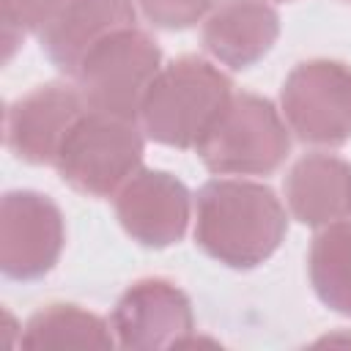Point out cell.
Segmentation results:
<instances>
[{
    "label": "cell",
    "mask_w": 351,
    "mask_h": 351,
    "mask_svg": "<svg viewBox=\"0 0 351 351\" xmlns=\"http://www.w3.org/2000/svg\"><path fill=\"white\" fill-rule=\"evenodd\" d=\"M288 233V214L269 184L211 178L195 195V244L228 269H255Z\"/></svg>",
    "instance_id": "obj_1"
},
{
    "label": "cell",
    "mask_w": 351,
    "mask_h": 351,
    "mask_svg": "<svg viewBox=\"0 0 351 351\" xmlns=\"http://www.w3.org/2000/svg\"><path fill=\"white\" fill-rule=\"evenodd\" d=\"M233 96L230 77L200 55H178L159 69L140 104L148 140L170 148H195Z\"/></svg>",
    "instance_id": "obj_2"
},
{
    "label": "cell",
    "mask_w": 351,
    "mask_h": 351,
    "mask_svg": "<svg viewBox=\"0 0 351 351\" xmlns=\"http://www.w3.org/2000/svg\"><path fill=\"white\" fill-rule=\"evenodd\" d=\"M145 132L140 121L85 110L52 162L60 181L85 197H115L140 170Z\"/></svg>",
    "instance_id": "obj_3"
},
{
    "label": "cell",
    "mask_w": 351,
    "mask_h": 351,
    "mask_svg": "<svg viewBox=\"0 0 351 351\" xmlns=\"http://www.w3.org/2000/svg\"><path fill=\"white\" fill-rule=\"evenodd\" d=\"M195 151L214 176H269L291 154V129L266 96L241 90L230 96Z\"/></svg>",
    "instance_id": "obj_4"
},
{
    "label": "cell",
    "mask_w": 351,
    "mask_h": 351,
    "mask_svg": "<svg viewBox=\"0 0 351 351\" xmlns=\"http://www.w3.org/2000/svg\"><path fill=\"white\" fill-rule=\"evenodd\" d=\"M162 69L159 44L137 25L121 27L101 38L80 63L74 82L88 110L140 118V104Z\"/></svg>",
    "instance_id": "obj_5"
},
{
    "label": "cell",
    "mask_w": 351,
    "mask_h": 351,
    "mask_svg": "<svg viewBox=\"0 0 351 351\" xmlns=\"http://www.w3.org/2000/svg\"><path fill=\"white\" fill-rule=\"evenodd\" d=\"M280 112L307 145L335 148L351 140V66L332 58L296 63L280 88Z\"/></svg>",
    "instance_id": "obj_6"
},
{
    "label": "cell",
    "mask_w": 351,
    "mask_h": 351,
    "mask_svg": "<svg viewBox=\"0 0 351 351\" xmlns=\"http://www.w3.org/2000/svg\"><path fill=\"white\" fill-rule=\"evenodd\" d=\"M66 244L63 211L49 195L11 189L0 203V269L8 280L30 282L55 269Z\"/></svg>",
    "instance_id": "obj_7"
},
{
    "label": "cell",
    "mask_w": 351,
    "mask_h": 351,
    "mask_svg": "<svg viewBox=\"0 0 351 351\" xmlns=\"http://www.w3.org/2000/svg\"><path fill=\"white\" fill-rule=\"evenodd\" d=\"M110 326L121 348H181L195 335L192 302L173 280L143 277L118 296Z\"/></svg>",
    "instance_id": "obj_8"
},
{
    "label": "cell",
    "mask_w": 351,
    "mask_h": 351,
    "mask_svg": "<svg viewBox=\"0 0 351 351\" xmlns=\"http://www.w3.org/2000/svg\"><path fill=\"white\" fill-rule=\"evenodd\" d=\"M115 217L132 241L165 250L184 239L192 219V195L173 173L140 167L115 192Z\"/></svg>",
    "instance_id": "obj_9"
},
{
    "label": "cell",
    "mask_w": 351,
    "mask_h": 351,
    "mask_svg": "<svg viewBox=\"0 0 351 351\" xmlns=\"http://www.w3.org/2000/svg\"><path fill=\"white\" fill-rule=\"evenodd\" d=\"M88 110L77 82H44L5 110V148L27 165H52L71 123Z\"/></svg>",
    "instance_id": "obj_10"
},
{
    "label": "cell",
    "mask_w": 351,
    "mask_h": 351,
    "mask_svg": "<svg viewBox=\"0 0 351 351\" xmlns=\"http://www.w3.org/2000/svg\"><path fill=\"white\" fill-rule=\"evenodd\" d=\"M132 25H137L134 0H60L36 36L47 60L60 74L74 77L101 38Z\"/></svg>",
    "instance_id": "obj_11"
},
{
    "label": "cell",
    "mask_w": 351,
    "mask_h": 351,
    "mask_svg": "<svg viewBox=\"0 0 351 351\" xmlns=\"http://www.w3.org/2000/svg\"><path fill=\"white\" fill-rule=\"evenodd\" d=\"M280 36V14L263 0H222L203 19V49L230 71L263 60Z\"/></svg>",
    "instance_id": "obj_12"
},
{
    "label": "cell",
    "mask_w": 351,
    "mask_h": 351,
    "mask_svg": "<svg viewBox=\"0 0 351 351\" xmlns=\"http://www.w3.org/2000/svg\"><path fill=\"white\" fill-rule=\"evenodd\" d=\"M291 217L307 228L351 219V162L335 154H304L282 181Z\"/></svg>",
    "instance_id": "obj_13"
},
{
    "label": "cell",
    "mask_w": 351,
    "mask_h": 351,
    "mask_svg": "<svg viewBox=\"0 0 351 351\" xmlns=\"http://www.w3.org/2000/svg\"><path fill=\"white\" fill-rule=\"evenodd\" d=\"M19 343L27 348H112L115 335L110 321L71 302H52L36 310L22 332Z\"/></svg>",
    "instance_id": "obj_14"
},
{
    "label": "cell",
    "mask_w": 351,
    "mask_h": 351,
    "mask_svg": "<svg viewBox=\"0 0 351 351\" xmlns=\"http://www.w3.org/2000/svg\"><path fill=\"white\" fill-rule=\"evenodd\" d=\"M307 274L318 302L351 318V219L318 228L307 252Z\"/></svg>",
    "instance_id": "obj_15"
},
{
    "label": "cell",
    "mask_w": 351,
    "mask_h": 351,
    "mask_svg": "<svg viewBox=\"0 0 351 351\" xmlns=\"http://www.w3.org/2000/svg\"><path fill=\"white\" fill-rule=\"evenodd\" d=\"M60 0H0L3 58L8 60L25 33H38Z\"/></svg>",
    "instance_id": "obj_16"
},
{
    "label": "cell",
    "mask_w": 351,
    "mask_h": 351,
    "mask_svg": "<svg viewBox=\"0 0 351 351\" xmlns=\"http://www.w3.org/2000/svg\"><path fill=\"white\" fill-rule=\"evenodd\" d=\"M140 14L159 30H186L203 22L219 0H134Z\"/></svg>",
    "instance_id": "obj_17"
},
{
    "label": "cell",
    "mask_w": 351,
    "mask_h": 351,
    "mask_svg": "<svg viewBox=\"0 0 351 351\" xmlns=\"http://www.w3.org/2000/svg\"><path fill=\"white\" fill-rule=\"evenodd\" d=\"M343 3H351V0H343Z\"/></svg>",
    "instance_id": "obj_18"
}]
</instances>
